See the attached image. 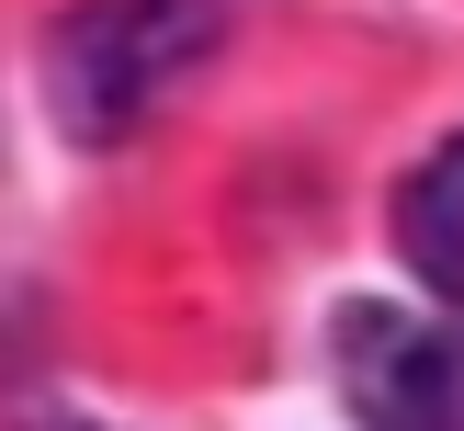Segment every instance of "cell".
Masks as SVG:
<instances>
[{"instance_id":"3957f363","label":"cell","mask_w":464,"mask_h":431,"mask_svg":"<svg viewBox=\"0 0 464 431\" xmlns=\"http://www.w3.org/2000/svg\"><path fill=\"white\" fill-rule=\"evenodd\" d=\"M397 250L420 261V284L442 295V307H464V136L408 171V193H397Z\"/></svg>"},{"instance_id":"7a4b0ae2","label":"cell","mask_w":464,"mask_h":431,"mask_svg":"<svg viewBox=\"0 0 464 431\" xmlns=\"http://www.w3.org/2000/svg\"><path fill=\"white\" fill-rule=\"evenodd\" d=\"M340 386L374 431H464V329L397 307H340Z\"/></svg>"},{"instance_id":"6da1fadb","label":"cell","mask_w":464,"mask_h":431,"mask_svg":"<svg viewBox=\"0 0 464 431\" xmlns=\"http://www.w3.org/2000/svg\"><path fill=\"white\" fill-rule=\"evenodd\" d=\"M216 34V0H80L45 45V103L68 136H125Z\"/></svg>"}]
</instances>
